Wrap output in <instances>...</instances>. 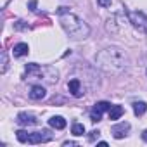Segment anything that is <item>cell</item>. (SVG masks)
<instances>
[{"label": "cell", "mask_w": 147, "mask_h": 147, "mask_svg": "<svg viewBox=\"0 0 147 147\" xmlns=\"http://www.w3.org/2000/svg\"><path fill=\"white\" fill-rule=\"evenodd\" d=\"M95 62L106 73H119V71H123L126 67L128 57H126V54L121 49H118V47H107V49L100 50L95 55Z\"/></svg>", "instance_id": "obj_1"}, {"label": "cell", "mask_w": 147, "mask_h": 147, "mask_svg": "<svg viewBox=\"0 0 147 147\" xmlns=\"http://www.w3.org/2000/svg\"><path fill=\"white\" fill-rule=\"evenodd\" d=\"M59 23L62 26V30L67 33L69 38L73 40H83L90 35V28L88 24L78 18L76 14H71V12H66V14H61L59 16Z\"/></svg>", "instance_id": "obj_2"}, {"label": "cell", "mask_w": 147, "mask_h": 147, "mask_svg": "<svg viewBox=\"0 0 147 147\" xmlns=\"http://www.w3.org/2000/svg\"><path fill=\"white\" fill-rule=\"evenodd\" d=\"M45 80L49 83L57 82V71L50 66H40L35 62L26 64V80Z\"/></svg>", "instance_id": "obj_3"}, {"label": "cell", "mask_w": 147, "mask_h": 147, "mask_svg": "<svg viewBox=\"0 0 147 147\" xmlns=\"http://www.w3.org/2000/svg\"><path fill=\"white\" fill-rule=\"evenodd\" d=\"M128 19L131 23L133 28H137L142 33H147V16L140 11H130L128 12Z\"/></svg>", "instance_id": "obj_4"}, {"label": "cell", "mask_w": 147, "mask_h": 147, "mask_svg": "<svg viewBox=\"0 0 147 147\" xmlns=\"http://www.w3.org/2000/svg\"><path fill=\"white\" fill-rule=\"evenodd\" d=\"M128 130H130V123H118V125H114L113 128H111V133H113V137L114 138H123L126 133H128Z\"/></svg>", "instance_id": "obj_5"}, {"label": "cell", "mask_w": 147, "mask_h": 147, "mask_svg": "<svg viewBox=\"0 0 147 147\" xmlns=\"http://www.w3.org/2000/svg\"><path fill=\"white\" fill-rule=\"evenodd\" d=\"M16 121H18V125H21V126H31V125H36V123H38V119H36L33 114H28V113H19Z\"/></svg>", "instance_id": "obj_6"}, {"label": "cell", "mask_w": 147, "mask_h": 147, "mask_svg": "<svg viewBox=\"0 0 147 147\" xmlns=\"http://www.w3.org/2000/svg\"><path fill=\"white\" fill-rule=\"evenodd\" d=\"M45 95H47V90L42 85H35L30 90V99L31 100H42V99H45Z\"/></svg>", "instance_id": "obj_7"}, {"label": "cell", "mask_w": 147, "mask_h": 147, "mask_svg": "<svg viewBox=\"0 0 147 147\" xmlns=\"http://www.w3.org/2000/svg\"><path fill=\"white\" fill-rule=\"evenodd\" d=\"M47 131H33L30 133V138H28V144H40V142H49L50 140V135H45Z\"/></svg>", "instance_id": "obj_8"}, {"label": "cell", "mask_w": 147, "mask_h": 147, "mask_svg": "<svg viewBox=\"0 0 147 147\" xmlns=\"http://www.w3.org/2000/svg\"><path fill=\"white\" fill-rule=\"evenodd\" d=\"M67 88L71 92V95H75V97H82L83 95V90H82V83L78 78H73L69 83H67Z\"/></svg>", "instance_id": "obj_9"}, {"label": "cell", "mask_w": 147, "mask_h": 147, "mask_svg": "<svg viewBox=\"0 0 147 147\" xmlns=\"http://www.w3.org/2000/svg\"><path fill=\"white\" fill-rule=\"evenodd\" d=\"M28 52H30L28 43H16V45H14V49H12L14 57H23V55H26Z\"/></svg>", "instance_id": "obj_10"}, {"label": "cell", "mask_w": 147, "mask_h": 147, "mask_svg": "<svg viewBox=\"0 0 147 147\" xmlns=\"http://www.w3.org/2000/svg\"><path fill=\"white\" fill-rule=\"evenodd\" d=\"M49 125L55 130H62V128H66V119L62 116H52L49 119Z\"/></svg>", "instance_id": "obj_11"}, {"label": "cell", "mask_w": 147, "mask_h": 147, "mask_svg": "<svg viewBox=\"0 0 147 147\" xmlns=\"http://www.w3.org/2000/svg\"><path fill=\"white\" fill-rule=\"evenodd\" d=\"M123 113H125V109L121 106H111V109H109V119L116 121V119H119L123 116Z\"/></svg>", "instance_id": "obj_12"}, {"label": "cell", "mask_w": 147, "mask_h": 147, "mask_svg": "<svg viewBox=\"0 0 147 147\" xmlns=\"http://www.w3.org/2000/svg\"><path fill=\"white\" fill-rule=\"evenodd\" d=\"M145 111H147V104H145V102H142V100L133 102V113H135L137 116H142Z\"/></svg>", "instance_id": "obj_13"}, {"label": "cell", "mask_w": 147, "mask_h": 147, "mask_svg": "<svg viewBox=\"0 0 147 147\" xmlns=\"http://www.w3.org/2000/svg\"><path fill=\"white\" fill-rule=\"evenodd\" d=\"M71 133L75 135V137H82L85 133V126L82 123H75V125H73V128H71Z\"/></svg>", "instance_id": "obj_14"}, {"label": "cell", "mask_w": 147, "mask_h": 147, "mask_svg": "<svg viewBox=\"0 0 147 147\" xmlns=\"http://www.w3.org/2000/svg\"><path fill=\"white\" fill-rule=\"evenodd\" d=\"M100 118H102V111H99V109L94 106V109L90 111V119L97 123V121H100Z\"/></svg>", "instance_id": "obj_15"}, {"label": "cell", "mask_w": 147, "mask_h": 147, "mask_svg": "<svg viewBox=\"0 0 147 147\" xmlns=\"http://www.w3.org/2000/svg\"><path fill=\"white\" fill-rule=\"evenodd\" d=\"M16 137H18V140H19L21 144H26L28 138H30V133L24 131V130H19V131H16Z\"/></svg>", "instance_id": "obj_16"}, {"label": "cell", "mask_w": 147, "mask_h": 147, "mask_svg": "<svg viewBox=\"0 0 147 147\" xmlns=\"http://www.w3.org/2000/svg\"><path fill=\"white\" fill-rule=\"evenodd\" d=\"M95 107H97L99 111H102V113H104V111H109V109H111V104H109V102H106V100H100V102H97V104H95Z\"/></svg>", "instance_id": "obj_17"}, {"label": "cell", "mask_w": 147, "mask_h": 147, "mask_svg": "<svg viewBox=\"0 0 147 147\" xmlns=\"http://www.w3.org/2000/svg\"><path fill=\"white\" fill-rule=\"evenodd\" d=\"M5 71H7V54L2 52V73H5Z\"/></svg>", "instance_id": "obj_18"}, {"label": "cell", "mask_w": 147, "mask_h": 147, "mask_svg": "<svg viewBox=\"0 0 147 147\" xmlns=\"http://www.w3.org/2000/svg\"><path fill=\"white\" fill-rule=\"evenodd\" d=\"M99 135H100V131H99V130H94V131H90V135H88V140H90V142H94L95 138H99Z\"/></svg>", "instance_id": "obj_19"}, {"label": "cell", "mask_w": 147, "mask_h": 147, "mask_svg": "<svg viewBox=\"0 0 147 147\" xmlns=\"http://www.w3.org/2000/svg\"><path fill=\"white\" fill-rule=\"evenodd\" d=\"M14 26H16V30H28V28H30L28 24H23V21H18Z\"/></svg>", "instance_id": "obj_20"}, {"label": "cell", "mask_w": 147, "mask_h": 147, "mask_svg": "<svg viewBox=\"0 0 147 147\" xmlns=\"http://www.w3.org/2000/svg\"><path fill=\"white\" fill-rule=\"evenodd\" d=\"M97 4H99L100 7H109V5H111V0H97Z\"/></svg>", "instance_id": "obj_21"}, {"label": "cell", "mask_w": 147, "mask_h": 147, "mask_svg": "<svg viewBox=\"0 0 147 147\" xmlns=\"http://www.w3.org/2000/svg\"><path fill=\"white\" fill-rule=\"evenodd\" d=\"M28 7H30V11L35 12V11H36V0H31V2L28 4Z\"/></svg>", "instance_id": "obj_22"}, {"label": "cell", "mask_w": 147, "mask_h": 147, "mask_svg": "<svg viewBox=\"0 0 147 147\" xmlns=\"http://www.w3.org/2000/svg\"><path fill=\"white\" fill-rule=\"evenodd\" d=\"M66 12H69L67 7H59V9H57V14H59V16H61V14H66Z\"/></svg>", "instance_id": "obj_23"}, {"label": "cell", "mask_w": 147, "mask_h": 147, "mask_svg": "<svg viewBox=\"0 0 147 147\" xmlns=\"http://www.w3.org/2000/svg\"><path fill=\"white\" fill-rule=\"evenodd\" d=\"M142 138L147 142V130H144V131H142Z\"/></svg>", "instance_id": "obj_24"}, {"label": "cell", "mask_w": 147, "mask_h": 147, "mask_svg": "<svg viewBox=\"0 0 147 147\" xmlns=\"http://www.w3.org/2000/svg\"><path fill=\"white\" fill-rule=\"evenodd\" d=\"M145 73H147V71H145Z\"/></svg>", "instance_id": "obj_25"}]
</instances>
